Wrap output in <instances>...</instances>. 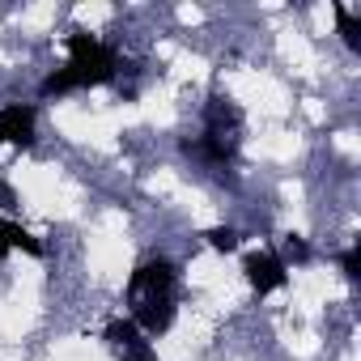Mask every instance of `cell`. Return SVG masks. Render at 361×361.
<instances>
[{"label": "cell", "instance_id": "1", "mask_svg": "<svg viewBox=\"0 0 361 361\" xmlns=\"http://www.w3.org/2000/svg\"><path fill=\"white\" fill-rule=\"evenodd\" d=\"M178 314V268L170 259H145L128 276V319L153 340L170 331Z\"/></svg>", "mask_w": 361, "mask_h": 361}, {"label": "cell", "instance_id": "2", "mask_svg": "<svg viewBox=\"0 0 361 361\" xmlns=\"http://www.w3.org/2000/svg\"><path fill=\"white\" fill-rule=\"evenodd\" d=\"M64 51H68V64L43 77V85H39L43 98H64V94H77V90H98V85H111L119 77L115 47H106L102 39H94L85 30H73L64 39Z\"/></svg>", "mask_w": 361, "mask_h": 361}, {"label": "cell", "instance_id": "3", "mask_svg": "<svg viewBox=\"0 0 361 361\" xmlns=\"http://www.w3.org/2000/svg\"><path fill=\"white\" fill-rule=\"evenodd\" d=\"M209 166H230L243 149V111L230 94H213L204 106V132L196 145H188Z\"/></svg>", "mask_w": 361, "mask_h": 361}, {"label": "cell", "instance_id": "4", "mask_svg": "<svg viewBox=\"0 0 361 361\" xmlns=\"http://www.w3.org/2000/svg\"><path fill=\"white\" fill-rule=\"evenodd\" d=\"M102 340H106V348H111L119 361H161L157 348H153V340H149L132 319H111L106 331H102Z\"/></svg>", "mask_w": 361, "mask_h": 361}, {"label": "cell", "instance_id": "5", "mask_svg": "<svg viewBox=\"0 0 361 361\" xmlns=\"http://www.w3.org/2000/svg\"><path fill=\"white\" fill-rule=\"evenodd\" d=\"M243 276H247V285H251L259 298L289 285V268L276 259V251H251V255L243 259Z\"/></svg>", "mask_w": 361, "mask_h": 361}, {"label": "cell", "instance_id": "6", "mask_svg": "<svg viewBox=\"0 0 361 361\" xmlns=\"http://www.w3.org/2000/svg\"><path fill=\"white\" fill-rule=\"evenodd\" d=\"M35 123H39V111L26 106V102H13L0 111V145H18L26 149L35 140Z\"/></svg>", "mask_w": 361, "mask_h": 361}, {"label": "cell", "instance_id": "7", "mask_svg": "<svg viewBox=\"0 0 361 361\" xmlns=\"http://www.w3.org/2000/svg\"><path fill=\"white\" fill-rule=\"evenodd\" d=\"M9 251H26V255H35V259H43V243L26 230V226H18V221H0V259H5Z\"/></svg>", "mask_w": 361, "mask_h": 361}, {"label": "cell", "instance_id": "8", "mask_svg": "<svg viewBox=\"0 0 361 361\" xmlns=\"http://www.w3.org/2000/svg\"><path fill=\"white\" fill-rule=\"evenodd\" d=\"M331 13H336V30H340L344 47H348V51H361V22H357L344 5H331Z\"/></svg>", "mask_w": 361, "mask_h": 361}, {"label": "cell", "instance_id": "9", "mask_svg": "<svg viewBox=\"0 0 361 361\" xmlns=\"http://www.w3.org/2000/svg\"><path fill=\"white\" fill-rule=\"evenodd\" d=\"M204 243H209L217 255H234V251H238V230H230V226H213V230L204 234Z\"/></svg>", "mask_w": 361, "mask_h": 361}, {"label": "cell", "instance_id": "10", "mask_svg": "<svg viewBox=\"0 0 361 361\" xmlns=\"http://www.w3.org/2000/svg\"><path fill=\"white\" fill-rule=\"evenodd\" d=\"M276 259H281L285 268H289V264H306V259H310V247H306L298 234H285V238H281V251H276Z\"/></svg>", "mask_w": 361, "mask_h": 361}, {"label": "cell", "instance_id": "11", "mask_svg": "<svg viewBox=\"0 0 361 361\" xmlns=\"http://www.w3.org/2000/svg\"><path fill=\"white\" fill-rule=\"evenodd\" d=\"M340 268H344V276H348V281H357V276H361V247H357V243L340 255Z\"/></svg>", "mask_w": 361, "mask_h": 361}, {"label": "cell", "instance_id": "12", "mask_svg": "<svg viewBox=\"0 0 361 361\" xmlns=\"http://www.w3.org/2000/svg\"><path fill=\"white\" fill-rule=\"evenodd\" d=\"M0 204H5V209H18V196H13L9 183H0Z\"/></svg>", "mask_w": 361, "mask_h": 361}]
</instances>
